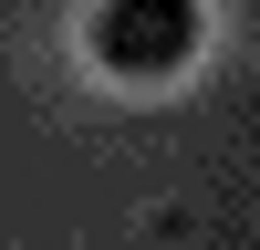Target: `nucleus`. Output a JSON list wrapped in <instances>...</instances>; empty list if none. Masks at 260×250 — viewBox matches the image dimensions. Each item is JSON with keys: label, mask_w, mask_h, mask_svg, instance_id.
Here are the masks:
<instances>
[{"label": "nucleus", "mask_w": 260, "mask_h": 250, "mask_svg": "<svg viewBox=\"0 0 260 250\" xmlns=\"http://www.w3.org/2000/svg\"><path fill=\"white\" fill-rule=\"evenodd\" d=\"M198 52V0H94V63L104 73H177Z\"/></svg>", "instance_id": "f257e3e1"}]
</instances>
